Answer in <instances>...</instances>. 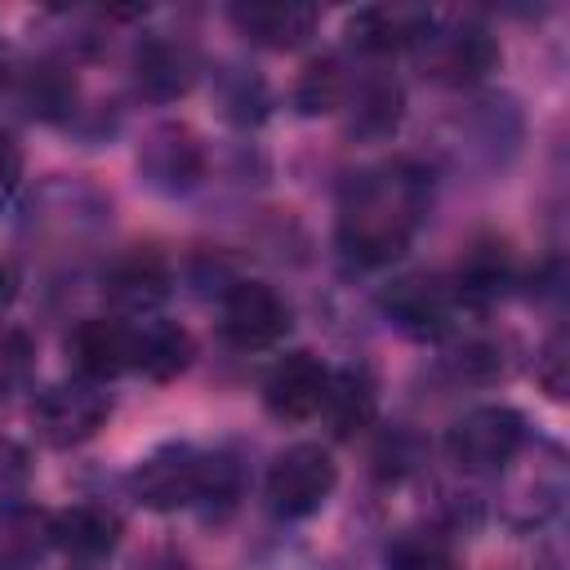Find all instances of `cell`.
Listing matches in <instances>:
<instances>
[{
  "mask_svg": "<svg viewBox=\"0 0 570 570\" xmlns=\"http://www.w3.org/2000/svg\"><path fill=\"white\" fill-rule=\"evenodd\" d=\"M428 205H432V183L414 160L365 169L338 196L334 240L347 263L387 267L410 249L419 223L428 218Z\"/></svg>",
  "mask_w": 570,
  "mask_h": 570,
  "instance_id": "obj_1",
  "label": "cell"
},
{
  "mask_svg": "<svg viewBox=\"0 0 570 570\" xmlns=\"http://www.w3.org/2000/svg\"><path fill=\"white\" fill-rule=\"evenodd\" d=\"M129 494L147 512H183V508H214V503L232 508L240 494V468L223 450L165 441L134 463Z\"/></svg>",
  "mask_w": 570,
  "mask_h": 570,
  "instance_id": "obj_2",
  "label": "cell"
},
{
  "mask_svg": "<svg viewBox=\"0 0 570 570\" xmlns=\"http://www.w3.org/2000/svg\"><path fill=\"white\" fill-rule=\"evenodd\" d=\"M494 476V512L508 530H543L561 517L570 494V463L557 441H525Z\"/></svg>",
  "mask_w": 570,
  "mask_h": 570,
  "instance_id": "obj_3",
  "label": "cell"
},
{
  "mask_svg": "<svg viewBox=\"0 0 570 570\" xmlns=\"http://www.w3.org/2000/svg\"><path fill=\"white\" fill-rule=\"evenodd\" d=\"M334 485H338V463L330 459V450L316 441H298L272 459L263 476V499L281 521H307L330 503Z\"/></svg>",
  "mask_w": 570,
  "mask_h": 570,
  "instance_id": "obj_4",
  "label": "cell"
},
{
  "mask_svg": "<svg viewBox=\"0 0 570 570\" xmlns=\"http://www.w3.org/2000/svg\"><path fill=\"white\" fill-rule=\"evenodd\" d=\"M530 441L525 432V414L512 410V405H472L463 410L450 428H445V454L454 468L472 472V476H485V472H499L508 468V459Z\"/></svg>",
  "mask_w": 570,
  "mask_h": 570,
  "instance_id": "obj_5",
  "label": "cell"
},
{
  "mask_svg": "<svg viewBox=\"0 0 570 570\" xmlns=\"http://www.w3.org/2000/svg\"><path fill=\"white\" fill-rule=\"evenodd\" d=\"M107 419H111V396L89 379L49 383L31 401V428L53 450H71V445L94 441L107 428Z\"/></svg>",
  "mask_w": 570,
  "mask_h": 570,
  "instance_id": "obj_6",
  "label": "cell"
},
{
  "mask_svg": "<svg viewBox=\"0 0 570 570\" xmlns=\"http://www.w3.org/2000/svg\"><path fill=\"white\" fill-rule=\"evenodd\" d=\"M294 325L285 294L267 281H232L218 298V334L236 352H267Z\"/></svg>",
  "mask_w": 570,
  "mask_h": 570,
  "instance_id": "obj_7",
  "label": "cell"
},
{
  "mask_svg": "<svg viewBox=\"0 0 570 570\" xmlns=\"http://www.w3.org/2000/svg\"><path fill=\"white\" fill-rule=\"evenodd\" d=\"M459 307L463 303L454 298L450 281L428 272H405L387 281L379 294V312L387 316V325H396L410 338H450L459 330Z\"/></svg>",
  "mask_w": 570,
  "mask_h": 570,
  "instance_id": "obj_8",
  "label": "cell"
},
{
  "mask_svg": "<svg viewBox=\"0 0 570 570\" xmlns=\"http://www.w3.org/2000/svg\"><path fill=\"white\" fill-rule=\"evenodd\" d=\"M419 53H423L428 76L441 85H454V89L481 85L503 62L494 31L485 22H472V18H463L454 27H432V36L419 45Z\"/></svg>",
  "mask_w": 570,
  "mask_h": 570,
  "instance_id": "obj_9",
  "label": "cell"
},
{
  "mask_svg": "<svg viewBox=\"0 0 570 570\" xmlns=\"http://www.w3.org/2000/svg\"><path fill=\"white\" fill-rule=\"evenodd\" d=\"M205 142L183 120H160L138 142V174L160 196H187L205 178Z\"/></svg>",
  "mask_w": 570,
  "mask_h": 570,
  "instance_id": "obj_10",
  "label": "cell"
},
{
  "mask_svg": "<svg viewBox=\"0 0 570 570\" xmlns=\"http://www.w3.org/2000/svg\"><path fill=\"white\" fill-rule=\"evenodd\" d=\"M174 289V272H169V258L151 245H129L120 249L107 272H102V294L111 298V307L129 321L138 316H156V307L169 298Z\"/></svg>",
  "mask_w": 570,
  "mask_h": 570,
  "instance_id": "obj_11",
  "label": "cell"
},
{
  "mask_svg": "<svg viewBox=\"0 0 570 570\" xmlns=\"http://www.w3.org/2000/svg\"><path fill=\"white\" fill-rule=\"evenodd\" d=\"M325 392H330L325 361L312 352H285L263 379V410L281 423H307L321 419Z\"/></svg>",
  "mask_w": 570,
  "mask_h": 570,
  "instance_id": "obj_12",
  "label": "cell"
},
{
  "mask_svg": "<svg viewBox=\"0 0 570 570\" xmlns=\"http://www.w3.org/2000/svg\"><path fill=\"white\" fill-rule=\"evenodd\" d=\"M436 27V13L419 4H365L347 18V49L361 58H392L419 49Z\"/></svg>",
  "mask_w": 570,
  "mask_h": 570,
  "instance_id": "obj_13",
  "label": "cell"
},
{
  "mask_svg": "<svg viewBox=\"0 0 570 570\" xmlns=\"http://www.w3.org/2000/svg\"><path fill=\"white\" fill-rule=\"evenodd\" d=\"M67 361L80 379L107 383L134 370V321L125 316H80L67 334Z\"/></svg>",
  "mask_w": 570,
  "mask_h": 570,
  "instance_id": "obj_14",
  "label": "cell"
},
{
  "mask_svg": "<svg viewBox=\"0 0 570 570\" xmlns=\"http://www.w3.org/2000/svg\"><path fill=\"white\" fill-rule=\"evenodd\" d=\"M343 116H347V134L356 142H383L401 129L405 120V89L392 71H365L347 85L343 98Z\"/></svg>",
  "mask_w": 570,
  "mask_h": 570,
  "instance_id": "obj_15",
  "label": "cell"
},
{
  "mask_svg": "<svg viewBox=\"0 0 570 570\" xmlns=\"http://www.w3.org/2000/svg\"><path fill=\"white\" fill-rule=\"evenodd\" d=\"M227 22L258 49H298L316 31L321 13L298 0H240L227 9Z\"/></svg>",
  "mask_w": 570,
  "mask_h": 570,
  "instance_id": "obj_16",
  "label": "cell"
},
{
  "mask_svg": "<svg viewBox=\"0 0 570 570\" xmlns=\"http://www.w3.org/2000/svg\"><path fill=\"white\" fill-rule=\"evenodd\" d=\"M200 76V62L187 40L178 36H147L134 49V85L147 102H174L183 98Z\"/></svg>",
  "mask_w": 570,
  "mask_h": 570,
  "instance_id": "obj_17",
  "label": "cell"
},
{
  "mask_svg": "<svg viewBox=\"0 0 570 570\" xmlns=\"http://www.w3.org/2000/svg\"><path fill=\"white\" fill-rule=\"evenodd\" d=\"M521 281L517 272V254L508 240L499 236H481L463 249L454 276H450V289L459 303H472V307H490L494 298H503L512 285Z\"/></svg>",
  "mask_w": 570,
  "mask_h": 570,
  "instance_id": "obj_18",
  "label": "cell"
},
{
  "mask_svg": "<svg viewBox=\"0 0 570 570\" xmlns=\"http://www.w3.org/2000/svg\"><path fill=\"white\" fill-rule=\"evenodd\" d=\"M120 534H125V521L107 503H71L53 512V548L80 566L107 561L120 548Z\"/></svg>",
  "mask_w": 570,
  "mask_h": 570,
  "instance_id": "obj_19",
  "label": "cell"
},
{
  "mask_svg": "<svg viewBox=\"0 0 570 570\" xmlns=\"http://www.w3.org/2000/svg\"><path fill=\"white\" fill-rule=\"evenodd\" d=\"M191 356H196V343L178 321H165V316H138L134 321V370L129 374H142L151 383H169L191 365Z\"/></svg>",
  "mask_w": 570,
  "mask_h": 570,
  "instance_id": "obj_20",
  "label": "cell"
},
{
  "mask_svg": "<svg viewBox=\"0 0 570 570\" xmlns=\"http://www.w3.org/2000/svg\"><path fill=\"white\" fill-rule=\"evenodd\" d=\"M321 414H325V423L338 441L361 436L379 414V379L370 374V365L330 370V392H325Z\"/></svg>",
  "mask_w": 570,
  "mask_h": 570,
  "instance_id": "obj_21",
  "label": "cell"
},
{
  "mask_svg": "<svg viewBox=\"0 0 570 570\" xmlns=\"http://www.w3.org/2000/svg\"><path fill=\"white\" fill-rule=\"evenodd\" d=\"M53 548V512L9 499L0 503V570H31Z\"/></svg>",
  "mask_w": 570,
  "mask_h": 570,
  "instance_id": "obj_22",
  "label": "cell"
},
{
  "mask_svg": "<svg viewBox=\"0 0 570 570\" xmlns=\"http://www.w3.org/2000/svg\"><path fill=\"white\" fill-rule=\"evenodd\" d=\"M76 98H80L76 76H71L67 67H58V62L31 67V71L22 76V85H18V102H22V111L36 116V120H67V116L76 111Z\"/></svg>",
  "mask_w": 570,
  "mask_h": 570,
  "instance_id": "obj_23",
  "label": "cell"
},
{
  "mask_svg": "<svg viewBox=\"0 0 570 570\" xmlns=\"http://www.w3.org/2000/svg\"><path fill=\"white\" fill-rule=\"evenodd\" d=\"M347 85H352V76L343 71V58L321 53V58H312V62L298 71V80H294V111H298V116H330V111H343Z\"/></svg>",
  "mask_w": 570,
  "mask_h": 570,
  "instance_id": "obj_24",
  "label": "cell"
},
{
  "mask_svg": "<svg viewBox=\"0 0 570 570\" xmlns=\"http://www.w3.org/2000/svg\"><path fill=\"white\" fill-rule=\"evenodd\" d=\"M445 365L463 383H494V379L508 374V347L494 334H459L454 330V343H450Z\"/></svg>",
  "mask_w": 570,
  "mask_h": 570,
  "instance_id": "obj_25",
  "label": "cell"
},
{
  "mask_svg": "<svg viewBox=\"0 0 570 570\" xmlns=\"http://www.w3.org/2000/svg\"><path fill=\"white\" fill-rule=\"evenodd\" d=\"M218 107L236 125H258L267 116V85L245 67H227L218 76Z\"/></svg>",
  "mask_w": 570,
  "mask_h": 570,
  "instance_id": "obj_26",
  "label": "cell"
},
{
  "mask_svg": "<svg viewBox=\"0 0 570 570\" xmlns=\"http://www.w3.org/2000/svg\"><path fill=\"white\" fill-rule=\"evenodd\" d=\"M383 570H459V561L450 557V548L441 539L428 534H405L387 548Z\"/></svg>",
  "mask_w": 570,
  "mask_h": 570,
  "instance_id": "obj_27",
  "label": "cell"
},
{
  "mask_svg": "<svg viewBox=\"0 0 570 570\" xmlns=\"http://www.w3.org/2000/svg\"><path fill=\"white\" fill-rule=\"evenodd\" d=\"M36 370V347L22 330H0V396L18 392Z\"/></svg>",
  "mask_w": 570,
  "mask_h": 570,
  "instance_id": "obj_28",
  "label": "cell"
},
{
  "mask_svg": "<svg viewBox=\"0 0 570 570\" xmlns=\"http://www.w3.org/2000/svg\"><path fill=\"white\" fill-rule=\"evenodd\" d=\"M570 347H566V330H557L543 347H539V356H534V379H539V387L552 396V401H561L566 396V383H570V374H566V365H570V356H566Z\"/></svg>",
  "mask_w": 570,
  "mask_h": 570,
  "instance_id": "obj_29",
  "label": "cell"
},
{
  "mask_svg": "<svg viewBox=\"0 0 570 570\" xmlns=\"http://www.w3.org/2000/svg\"><path fill=\"white\" fill-rule=\"evenodd\" d=\"M27 481H31V454H27V445L13 441V436H0V499L4 503L18 499L27 490Z\"/></svg>",
  "mask_w": 570,
  "mask_h": 570,
  "instance_id": "obj_30",
  "label": "cell"
},
{
  "mask_svg": "<svg viewBox=\"0 0 570 570\" xmlns=\"http://www.w3.org/2000/svg\"><path fill=\"white\" fill-rule=\"evenodd\" d=\"M18 187H22V147H18V138L0 125V209L18 196Z\"/></svg>",
  "mask_w": 570,
  "mask_h": 570,
  "instance_id": "obj_31",
  "label": "cell"
},
{
  "mask_svg": "<svg viewBox=\"0 0 570 570\" xmlns=\"http://www.w3.org/2000/svg\"><path fill=\"white\" fill-rule=\"evenodd\" d=\"M13 298H18V272H13V263L0 258V316L13 307Z\"/></svg>",
  "mask_w": 570,
  "mask_h": 570,
  "instance_id": "obj_32",
  "label": "cell"
},
{
  "mask_svg": "<svg viewBox=\"0 0 570 570\" xmlns=\"http://www.w3.org/2000/svg\"><path fill=\"white\" fill-rule=\"evenodd\" d=\"M9 71H13V62H9V49L0 45V89L9 85Z\"/></svg>",
  "mask_w": 570,
  "mask_h": 570,
  "instance_id": "obj_33",
  "label": "cell"
}]
</instances>
